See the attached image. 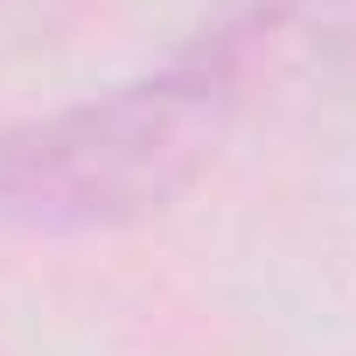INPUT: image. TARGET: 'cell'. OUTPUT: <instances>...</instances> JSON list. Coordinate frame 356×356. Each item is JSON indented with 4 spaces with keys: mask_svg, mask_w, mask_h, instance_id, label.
<instances>
[{
    "mask_svg": "<svg viewBox=\"0 0 356 356\" xmlns=\"http://www.w3.org/2000/svg\"><path fill=\"white\" fill-rule=\"evenodd\" d=\"M286 15V0H245L196 29L161 70L0 126V224L112 231L168 210L217 161Z\"/></svg>",
    "mask_w": 356,
    "mask_h": 356,
    "instance_id": "cell-1",
    "label": "cell"
},
{
    "mask_svg": "<svg viewBox=\"0 0 356 356\" xmlns=\"http://www.w3.org/2000/svg\"><path fill=\"white\" fill-rule=\"evenodd\" d=\"M321 15H328V22H321L314 42H321V49H356V0H321Z\"/></svg>",
    "mask_w": 356,
    "mask_h": 356,
    "instance_id": "cell-2",
    "label": "cell"
}]
</instances>
